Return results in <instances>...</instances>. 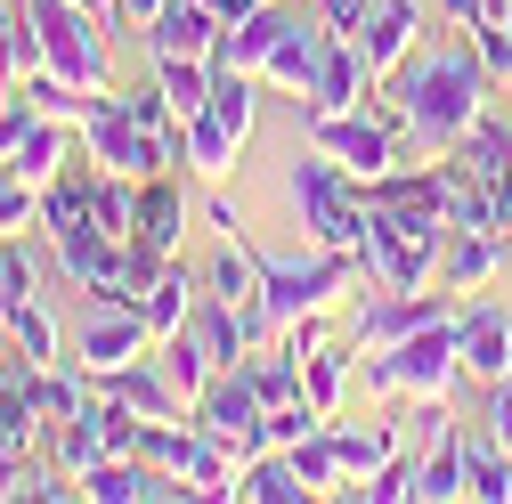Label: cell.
<instances>
[{
  "label": "cell",
  "mask_w": 512,
  "mask_h": 504,
  "mask_svg": "<svg viewBox=\"0 0 512 504\" xmlns=\"http://www.w3.org/2000/svg\"><path fill=\"white\" fill-rule=\"evenodd\" d=\"M155 366H163V383L179 391V407H196V391L220 374V366H212V350L187 334V326H179V334H155Z\"/></svg>",
  "instance_id": "cell-23"
},
{
  "label": "cell",
  "mask_w": 512,
  "mask_h": 504,
  "mask_svg": "<svg viewBox=\"0 0 512 504\" xmlns=\"http://www.w3.org/2000/svg\"><path fill=\"white\" fill-rule=\"evenodd\" d=\"M131 236L155 244V252H179V236H187V187H179L171 171L139 179V228H131Z\"/></svg>",
  "instance_id": "cell-19"
},
{
  "label": "cell",
  "mask_w": 512,
  "mask_h": 504,
  "mask_svg": "<svg viewBox=\"0 0 512 504\" xmlns=\"http://www.w3.org/2000/svg\"><path fill=\"white\" fill-rule=\"evenodd\" d=\"M504 261H512L504 228H447V252H439V285L456 293V301H464V293H488Z\"/></svg>",
  "instance_id": "cell-14"
},
{
  "label": "cell",
  "mask_w": 512,
  "mask_h": 504,
  "mask_svg": "<svg viewBox=\"0 0 512 504\" xmlns=\"http://www.w3.org/2000/svg\"><path fill=\"white\" fill-rule=\"evenodd\" d=\"M301 131H309V147H317V155L342 163L350 179H382L391 163H407V139H391L366 106H358V114H334V122H301Z\"/></svg>",
  "instance_id": "cell-10"
},
{
  "label": "cell",
  "mask_w": 512,
  "mask_h": 504,
  "mask_svg": "<svg viewBox=\"0 0 512 504\" xmlns=\"http://www.w3.org/2000/svg\"><path fill=\"white\" fill-rule=\"evenodd\" d=\"M9 334H17V358L25 366H57V318H49V301H25V309H9Z\"/></svg>",
  "instance_id": "cell-37"
},
{
  "label": "cell",
  "mask_w": 512,
  "mask_h": 504,
  "mask_svg": "<svg viewBox=\"0 0 512 504\" xmlns=\"http://www.w3.org/2000/svg\"><path fill=\"white\" fill-rule=\"evenodd\" d=\"M82 147H90V163L114 171V179H155V171H171L163 131H139L131 106H122V90H98V98H90V114H82Z\"/></svg>",
  "instance_id": "cell-6"
},
{
  "label": "cell",
  "mask_w": 512,
  "mask_h": 504,
  "mask_svg": "<svg viewBox=\"0 0 512 504\" xmlns=\"http://www.w3.org/2000/svg\"><path fill=\"white\" fill-rule=\"evenodd\" d=\"M439 17L456 33H488V25H512V0H439Z\"/></svg>",
  "instance_id": "cell-44"
},
{
  "label": "cell",
  "mask_w": 512,
  "mask_h": 504,
  "mask_svg": "<svg viewBox=\"0 0 512 504\" xmlns=\"http://www.w3.org/2000/svg\"><path fill=\"white\" fill-rule=\"evenodd\" d=\"M358 496H366V504H407V496H415V456H391V464H374V472L358 480Z\"/></svg>",
  "instance_id": "cell-43"
},
{
  "label": "cell",
  "mask_w": 512,
  "mask_h": 504,
  "mask_svg": "<svg viewBox=\"0 0 512 504\" xmlns=\"http://www.w3.org/2000/svg\"><path fill=\"white\" fill-rule=\"evenodd\" d=\"M25 122H33V106L9 90V98H0V163H9L17 155V139H25Z\"/></svg>",
  "instance_id": "cell-49"
},
{
  "label": "cell",
  "mask_w": 512,
  "mask_h": 504,
  "mask_svg": "<svg viewBox=\"0 0 512 504\" xmlns=\"http://www.w3.org/2000/svg\"><path fill=\"white\" fill-rule=\"evenodd\" d=\"M0 25H17V0H0Z\"/></svg>",
  "instance_id": "cell-55"
},
{
  "label": "cell",
  "mask_w": 512,
  "mask_h": 504,
  "mask_svg": "<svg viewBox=\"0 0 512 504\" xmlns=\"http://www.w3.org/2000/svg\"><path fill=\"white\" fill-rule=\"evenodd\" d=\"M488 431L504 439V456H512V374H504V383L488 391Z\"/></svg>",
  "instance_id": "cell-51"
},
{
  "label": "cell",
  "mask_w": 512,
  "mask_h": 504,
  "mask_svg": "<svg viewBox=\"0 0 512 504\" xmlns=\"http://www.w3.org/2000/svg\"><path fill=\"white\" fill-rule=\"evenodd\" d=\"M350 374H358V350H342V342L309 350V358H301V399H309L317 415H334V407H342V391H350Z\"/></svg>",
  "instance_id": "cell-28"
},
{
  "label": "cell",
  "mask_w": 512,
  "mask_h": 504,
  "mask_svg": "<svg viewBox=\"0 0 512 504\" xmlns=\"http://www.w3.org/2000/svg\"><path fill=\"white\" fill-rule=\"evenodd\" d=\"M25 228H41V187L0 163V236H25Z\"/></svg>",
  "instance_id": "cell-40"
},
{
  "label": "cell",
  "mask_w": 512,
  "mask_h": 504,
  "mask_svg": "<svg viewBox=\"0 0 512 504\" xmlns=\"http://www.w3.org/2000/svg\"><path fill=\"white\" fill-rule=\"evenodd\" d=\"M204 220H212V228H220V244H228V236H244V212H236V204H228V196H212V204H204Z\"/></svg>",
  "instance_id": "cell-52"
},
{
  "label": "cell",
  "mask_w": 512,
  "mask_h": 504,
  "mask_svg": "<svg viewBox=\"0 0 512 504\" xmlns=\"http://www.w3.org/2000/svg\"><path fill=\"white\" fill-rule=\"evenodd\" d=\"M204 9H212L220 25H236V17H252V9H261V0H204Z\"/></svg>",
  "instance_id": "cell-53"
},
{
  "label": "cell",
  "mask_w": 512,
  "mask_h": 504,
  "mask_svg": "<svg viewBox=\"0 0 512 504\" xmlns=\"http://www.w3.org/2000/svg\"><path fill=\"white\" fill-rule=\"evenodd\" d=\"M25 74H41V41H33V25L17 17V25H0V82H25Z\"/></svg>",
  "instance_id": "cell-42"
},
{
  "label": "cell",
  "mask_w": 512,
  "mask_h": 504,
  "mask_svg": "<svg viewBox=\"0 0 512 504\" xmlns=\"http://www.w3.org/2000/svg\"><path fill=\"white\" fill-rule=\"evenodd\" d=\"M236 131H228V122L212 114V106H196V114H187V171H204V179H220L228 163H236Z\"/></svg>",
  "instance_id": "cell-33"
},
{
  "label": "cell",
  "mask_w": 512,
  "mask_h": 504,
  "mask_svg": "<svg viewBox=\"0 0 512 504\" xmlns=\"http://www.w3.org/2000/svg\"><path fill=\"white\" fill-rule=\"evenodd\" d=\"M326 41H342V33H326L317 17H285V33H277V49L261 57V74L252 82H269V90H285V98H301L309 90V66L326 57Z\"/></svg>",
  "instance_id": "cell-16"
},
{
  "label": "cell",
  "mask_w": 512,
  "mask_h": 504,
  "mask_svg": "<svg viewBox=\"0 0 512 504\" xmlns=\"http://www.w3.org/2000/svg\"><path fill=\"white\" fill-rule=\"evenodd\" d=\"M98 391H106V399H122L131 415H147V423H163V415H187V407H179V391L163 383V366H155V358H139V366H114V374H98Z\"/></svg>",
  "instance_id": "cell-21"
},
{
  "label": "cell",
  "mask_w": 512,
  "mask_h": 504,
  "mask_svg": "<svg viewBox=\"0 0 512 504\" xmlns=\"http://www.w3.org/2000/svg\"><path fill=\"white\" fill-rule=\"evenodd\" d=\"M326 342H334V334H326V309H317V318H293V326H277V350H285L293 366H301L309 350H326Z\"/></svg>",
  "instance_id": "cell-47"
},
{
  "label": "cell",
  "mask_w": 512,
  "mask_h": 504,
  "mask_svg": "<svg viewBox=\"0 0 512 504\" xmlns=\"http://www.w3.org/2000/svg\"><path fill=\"white\" fill-rule=\"evenodd\" d=\"M358 383L374 399H447L464 383V350H456V318H439L391 350H358Z\"/></svg>",
  "instance_id": "cell-2"
},
{
  "label": "cell",
  "mask_w": 512,
  "mask_h": 504,
  "mask_svg": "<svg viewBox=\"0 0 512 504\" xmlns=\"http://www.w3.org/2000/svg\"><path fill=\"white\" fill-rule=\"evenodd\" d=\"M17 98H25L33 114H49V122H74V131H82V114H90V98H98V90H74L66 74H49V66H41V74H25V82H17Z\"/></svg>",
  "instance_id": "cell-34"
},
{
  "label": "cell",
  "mask_w": 512,
  "mask_h": 504,
  "mask_svg": "<svg viewBox=\"0 0 512 504\" xmlns=\"http://www.w3.org/2000/svg\"><path fill=\"white\" fill-rule=\"evenodd\" d=\"M504 98H512V82H504Z\"/></svg>",
  "instance_id": "cell-57"
},
{
  "label": "cell",
  "mask_w": 512,
  "mask_h": 504,
  "mask_svg": "<svg viewBox=\"0 0 512 504\" xmlns=\"http://www.w3.org/2000/svg\"><path fill=\"white\" fill-rule=\"evenodd\" d=\"M204 106H212V114L228 122L236 139H252V74H228V66H220V74H212V98H204Z\"/></svg>",
  "instance_id": "cell-41"
},
{
  "label": "cell",
  "mask_w": 512,
  "mask_h": 504,
  "mask_svg": "<svg viewBox=\"0 0 512 504\" xmlns=\"http://www.w3.org/2000/svg\"><path fill=\"white\" fill-rule=\"evenodd\" d=\"M196 301H204V277H196V269H179V261L139 293V309H147V326H155V334H179L187 318H196Z\"/></svg>",
  "instance_id": "cell-24"
},
{
  "label": "cell",
  "mask_w": 512,
  "mask_h": 504,
  "mask_svg": "<svg viewBox=\"0 0 512 504\" xmlns=\"http://www.w3.org/2000/svg\"><path fill=\"white\" fill-rule=\"evenodd\" d=\"M285 196H293L309 244H326V252H366V179H350L342 163H326V155L309 147V155L293 163V179H285Z\"/></svg>",
  "instance_id": "cell-3"
},
{
  "label": "cell",
  "mask_w": 512,
  "mask_h": 504,
  "mask_svg": "<svg viewBox=\"0 0 512 504\" xmlns=\"http://www.w3.org/2000/svg\"><path fill=\"white\" fill-rule=\"evenodd\" d=\"M82 415L98 423V448H106V456H131V448H139V423H147V415H131V407H122V399H106V391H90V407H82Z\"/></svg>",
  "instance_id": "cell-38"
},
{
  "label": "cell",
  "mask_w": 512,
  "mask_h": 504,
  "mask_svg": "<svg viewBox=\"0 0 512 504\" xmlns=\"http://www.w3.org/2000/svg\"><path fill=\"white\" fill-rule=\"evenodd\" d=\"M261 415L269 407H261V391L244 383V366H220L212 383L196 391V407H187V423H196L204 439H220L228 456H244V464L261 456Z\"/></svg>",
  "instance_id": "cell-7"
},
{
  "label": "cell",
  "mask_w": 512,
  "mask_h": 504,
  "mask_svg": "<svg viewBox=\"0 0 512 504\" xmlns=\"http://www.w3.org/2000/svg\"><path fill=\"white\" fill-rule=\"evenodd\" d=\"M17 17L33 25L41 66H49V74H66L74 90H106V82H114V41H106V17L74 9V0H17Z\"/></svg>",
  "instance_id": "cell-4"
},
{
  "label": "cell",
  "mask_w": 512,
  "mask_h": 504,
  "mask_svg": "<svg viewBox=\"0 0 512 504\" xmlns=\"http://www.w3.org/2000/svg\"><path fill=\"white\" fill-rule=\"evenodd\" d=\"M212 74H220L212 57H155V82H163V98H171V114H179V122L212 98Z\"/></svg>",
  "instance_id": "cell-35"
},
{
  "label": "cell",
  "mask_w": 512,
  "mask_h": 504,
  "mask_svg": "<svg viewBox=\"0 0 512 504\" xmlns=\"http://www.w3.org/2000/svg\"><path fill=\"white\" fill-rule=\"evenodd\" d=\"M415 41H423V9H415V0H374L366 25H358V57H366L374 82H391L415 57Z\"/></svg>",
  "instance_id": "cell-13"
},
{
  "label": "cell",
  "mask_w": 512,
  "mask_h": 504,
  "mask_svg": "<svg viewBox=\"0 0 512 504\" xmlns=\"http://www.w3.org/2000/svg\"><path fill=\"white\" fill-rule=\"evenodd\" d=\"M358 277H366L358 252H326V244H317L309 261H277V252H261V309H269L277 326H293V318H317V309H334Z\"/></svg>",
  "instance_id": "cell-5"
},
{
  "label": "cell",
  "mask_w": 512,
  "mask_h": 504,
  "mask_svg": "<svg viewBox=\"0 0 512 504\" xmlns=\"http://www.w3.org/2000/svg\"><path fill=\"white\" fill-rule=\"evenodd\" d=\"M447 163H464L472 179H488V187H504V171H512V114H480L472 122V131H464V147L456 155H447Z\"/></svg>",
  "instance_id": "cell-22"
},
{
  "label": "cell",
  "mask_w": 512,
  "mask_h": 504,
  "mask_svg": "<svg viewBox=\"0 0 512 504\" xmlns=\"http://www.w3.org/2000/svg\"><path fill=\"white\" fill-rule=\"evenodd\" d=\"M456 350H464V383L472 391H496L504 374H512V309L464 293L456 301Z\"/></svg>",
  "instance_id": "cell-11"
},
{
  "label": "cell",
  "mask_w": 512,
  "mask_h": 504,
  "mask_svg": "<svg viewBox=\"0 0 512 504\" xmlns=\"http://www.w3.org/2000/svg\"><path fill=\"white\" fill-rule=\"evenodd\" d=\"M82 228H90V171L66 163V171L41 187V236L57 244V236H82Z\"/></svg>",
  "instance_id": "cell-25"
},
{
  "label": "cell",
  "mask_w": 512,
  "mask_h": 504,
  "mask_svg": "<svg viewBox=\"0 0 512 504\" xmlns=\"http://www.w3.org/2000/svg\"><path fill=\"white\" fill-rule=\"evenodd\" d=\"M163 9H171V0H114V25H122V33H147Z\"/></svg>",
  "instance_id": "cell-50"
},
{
  "label": "cell",
  "mask_w": 512,
  "mask_h": 504,
  "mask_svg": "<svg viewBox=\"0 0 512 504\" xmlns=\"http://www.w3.org/2000/svg\"><path fill=\"white\" fill-rule=\"evenodd\" d=\"M74 9H90V17H106V25H114V0H74Z\"/></svg>",
  "instance_id": "cell-54"
},
{
  "label": "cell",
  "mask_w": 512,
  "mask_h": 504,
  "mask_svg": "<svg viewBox=\"0 0 512 504\" xmlns=\"http://www.w3.org/2000/svg\"><path fill=\"white\" fill-rule=\"evenodd\" d=\"M472 49H480V66H488V82L504 90L512 82V25H488V33H464Z\"/></svg>",
  "instance_id": "cell-46"
},
{
  "label": "cell",
  "mask_w": 512,
  "mask_h": 504,
  "mask_svg": "<svg viewBox=\"0 0 512 504\" xmlns=\"http://www.w3.org/2000/svg\"><path fill=\"white\" fill-rule=\"evenodd\" d=\"M74 139H82L74 122H49V114H33V122H25V139H17V155H9V171H17V179H33V187H49L57 171L74 163Z\"/></svg>",
  "instance_id": "cell-20"
},
{
  "label": "cell",
  "mask_w": 512,
  "mask_h": 504,
  "mask_svg": "<svg viewBox=\"0 0 512 504\" xmlns=\"http://www.w3.org/2000/svg\"><path fill=\"white\" fill-rule=\"evenodd\" d=\"M391 90L407 98V131L423 155H456L464 131L496 106V82L472 41H415V57L391 74Z\"/></svg>",
  "instance_id": "cell-1"
},
{
  "label": "cell",
  "mask_w": 512,
  "mask_h": 504,
  "mask_svg": "<svg viewBox=\"0 0 512 504\" xmlns=\"http://www.w3.org/2000/svg\"><path fill=\"white\" fill-rule=\"evenodd\" d=\"M464 496L480 504H512V456H504V439L496 431H464Z\"/></svg>",
  "instance_id": "cell-26"
},
{
  "label": "cell",
  "mask_w": 512,
  "mask_h": 504,
  "mask_svg": "<svg viewBox=\"0 0 512 504\" xmlns=\"http://www.w3.org/2000/svg\"><path fill=\"white\" fill-rule=\"evenodd\" d=\"M220 49V17L204 9V0H171V9L147 25V66L155 57H212Z\"/></svg>",
  "instance_id": "cell-17"
},
{
  "label": "cell",
  "mask_w": 512,
  "mask_h": 504,
  "mask_svg": "<svg viewBox=\"0 0 512 504\" xmlns=\"http://www.w3.org/2000/svg\"><path fill=\"white\" fill-rule=\"evenodd\" d=\"M25 301H41V269H33V252L9 236V244H0V318L25 309Z\"/></svg>",
  "instance_id": "cell-39"
},
{
  "label": "cell",
  "mask_w": 512,
  "mask_h": 504,
  "mask_svg": "<svg viewBox=\"0 0 512 504\" xmlns=\"http://www.w3.org/2000/svg\"><path fill=\"white\" fill-rule=\"evenodd\" d=\"M0 98H9V82H0Z\"/></svg>",
  "instance_id": "cell-56"
},
{
  "label": "cell",
  "mask_w": 512,
  "mask_h": 504,
  "mask_svg": "<svg viewBox=\"0 0 512 504\" xmlns=\"http://www.w3.org/2000/svg\"><path fill=\"white\" fill-rule=\"evenodd\" d=\"M439 318H456V293H447V285H423V293H382V285H366L358 318H350V342H358V350H391V342H407V334H423V326H439Z\"/></svg>",
  "instance_id": "cell-9"
},
{
  "label": "cell",
  "mask_w": 512,
  "mask_h": 504,
  "mask_svg": "<svg viewBox=\"0 0 512 504\" xmlns=\"http://www.w3.org/2000/svg\"><path fill=\"white\" fill-rule=\"evenodd\" d=\"M90 228L114 236V244L131 236V228H139V179H114V171L90 163Z\"/></svg>",
  "instance_id": "cell-30"
},
{
  "label": "cell",
  "mask_w": 512,
  "mask_h": 504,
  "mask_svg": "<svg viewBox=\"0 0 512 504\" xmlns=\"http://www.w3.org/2000/svg\"><path fill=\"white\" fill-rule=\"evenodd\" d=\"M244 383L261 391V407H293V399H301V366H293L277 342H261V350L244 358Z\"/></svg>",
  "instance_id": "cell-36"
},
{
  "label": "cell",
  "mask_w": 512,
  "mask_h": 504,
  "mask_svg": "<svg viewBox=\"0 0 512 504\" xmlns=\"http://www.w3.org/2000/svg\"><path fill=\"white\" fill-rule=\"evenodd\" d=\"M204 293H212V301H261V244H252V236H228L220 261L204 269Z\"/></svg>",
  "instance_id": "cell-27"
},
{
  "label": "cell",
  "mask_w": 512,
  "mask_h": 504,
  "mask_svg": "<svg viewBox=\"0 0 512 504\" xmlns=\"http://www.w3.org/2000/svg\"><path fill=\"white\" fill-rule=\"evenodd\" d=\"M366 90H374V74H366L358 41H326V57L309 66V90L293 106H301V122H334V114H358Z\"/></svg>",
  "instance_id": "cell-12"
},
{
  "label": "cell",
  "mask_w": 512,
  "mask_h": 504,
  "mask_svg": "<svg viewBox=\"0 0 512 504\" xmlns=\"http://www.w3.org/2000/svg\"><path fill=\"white\" fill-rule=\"evenodd\" d=\"M285 456H293V472L309 480V496H326V488H350V480H342V448H334V415L317 423V431H301Z\"/></svg>",
  "instance_id": "cell-32"
},
{
  "label": "cell",
  "mask_w": 512,
  "mask_h": 504,
  "mask_svg": "<svg viewBox=\"0 0 512 504\" xmlns=\"http://www.w3.org/2000/svg\"><path fill=\"white\" fill-rule=\"evenodd\" d=\"M122 106H131V122H139V131H171V98H163V82H139V90H122Z\"/></svg>",
  "instance_id": "cell-45"
},
{
  "label": "cell",
  "mask_w": 512,
  "mask_h": 504,
  "mask_svg": "<svg viewBox=\"0 0 512 504\" xmlns=\"http://www.w3.org/2000/svg\"><path fill=\"white\" fill-rule=\"evenodd\" d=\"M155 350V326H147V309L139 301H90V318H82V334H74V366L90 374H114V366H139Z\"/></svg>",
  "instance_id": "cell-8"
},
{
  "label": "cell",
  "mask_w": 512,
  "mask_h": 504,
  "mask_svg": "<svg viewBox=\"0 0 512 504\" xmlns=\"http://www.w3.org/2000/svg\"><path fill=\"white\" fill-rule=\"evenodd\" d=\"M366 9H374V0H317V25H326V33H342V41H358Z\"/></svg>",
  "instance_id": "cell-48"
},
{
  "label": "cell",
  "mask_w": 512,
  "mask_h": 504,
  "mask_svg": "<svg viewBox=\"0 0 512 504\" xmlns=\"http://www.w3.org/2000/svg\"><path fill=\"white\" fill-rule=\"evenodd\" d=\"M122 244H131V236H122ZM122 244H114V236H98V228H82V236H57L49 252H57V269H66V285H74V293L114 301V285H122Z\"/></svg>",
  "instance_id": "cell-15"
},
{
  "label": "cell",
  "mask_w": 512,
  "mask_h": 504,
  "mask_svg": "<svg viewBox=\"0 0 512 504\" xmlns=\"http://www.w3.org/2000/svg\"><path fill=\"white\" fill-rule=\"evenodd\" d=\"M334 448H342V480L358 488L374 464L399 456V423H366V431H358V423H334Z\"/></svg>",
  "instance_id": "cell-31"
},
{
  "label": "cell",
  "mask_w": 512,
  "mask_h": 504,
  "mask_svg": "<svg viewBox=\"0 0 512 504\" xmlns=\"http://www.w3.org/2000/svg\"><path fill=\"white\" fill-rule=\"evenodd\" d=\"M277 33H285V9H277V0H261L252 17L220 25V49H212V66H228V74H261V57L277 49Z\"/></svg>",
  "instance_id": "cell-18"
},
{
  "label": "cell",
  "mask_w": 512,
  "mask_h": 504,
  "mask_svg": "<svg viewBox=\"0 0 512 504\" xmlns=\"http://www.w3.org/2000/svg\"><path fill=\"white\" fill-rule=\"evenodd\" d=\"M236 496H244V504H301V496H309V480L293 472V456H285V448H261V456L244 464Z\"/></svg>",
  "instance_id": "cell-29"
}]
</instances>
